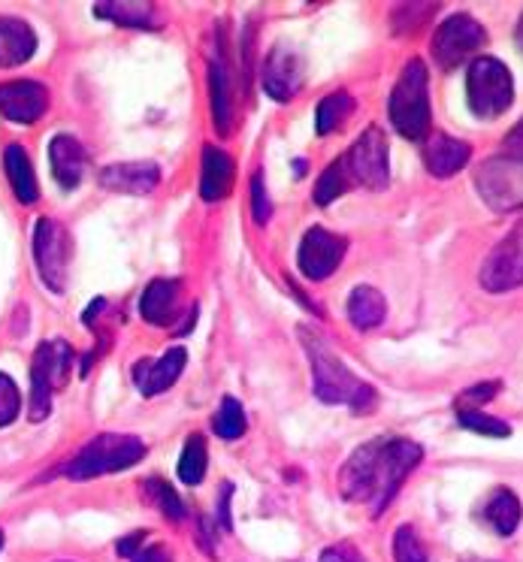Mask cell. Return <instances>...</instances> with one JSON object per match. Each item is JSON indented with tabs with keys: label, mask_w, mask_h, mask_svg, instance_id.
Listing matches in <instances>:
<instances>
[{
	"label": "cell",
	"mask_w": 523,
	"mask_h": 562,
	"mask_svg": "<svg viewBox=\"0 0 523 562\" xmlns=\"http://www.w3.org/2000/svg\"><path fill=\"white\" fill-rule=\"evenodd\" d=\"M354 110V100L348 91H333L327 98L318 103V112H315V127H318V136H327L333 131H340L342 124L348 122V115Z\"/></svg>",
	"instance_id": "4316f807"
},
{
	"label": "cell",
	"mask_w": 523,
	"mask_h": 562,
	"mask_svg": "<svg viewBox=\"0 0 523 562\" xmlns=\"http://www.w3.org/2000/svg\"><path fill=\"white\" fill-rule=\"evenodd\" d=\"M94 15L115 22L122 27H148L152 25V15L155 7L152 3H119V0H100L94 3Z\"/></svg>",
	"instance_id": "484cf974"
},
{
	"label": "cell",
	"mask_w": 523,
	"mask_h": 562,
	"mask_svg": "<svg viewBox=\"0 0 523 562\" xmlns=\"http://www.w3.org/2000/svg\"><path fill=\"white\" fill-rule=\"evenodd\" d=\"M185 363H188V351H185L182 345L170 348L158 360H140L134 367L136 391L143 393V396H160L167 387H173L179 381Z\"/></svg>",
	"instance_id": "2e32d148"
},
{
	"label": "cell",
	"mask_w": 523,
	"mask_h": 562,
	"mask_svg": "<svg viewBox=\"0 0 523 562\" xmlns=\"http://www.w3.org/2000/svg\"><path fill=\"white\" fill-rule=\"evenodd\" d=\"M475 188L493 212L523 209V155H497L485 160L475 176Z\"/></svg>",
	"instance_id": "52a82bcc"
},
{
	"label": "cell",
	"mask_w": 523,
	"mask_h": 562,
	"mask_svg": "<svg viewBox=\"0 0 523 562\" xmlns=\"http://www.w3.org/2000/svg\"><path fill=\"white\" fill-rule=\"evenodd\" d=\"M514 40H518V46L523 52V13H521V22H518V31H514Z\"/></svg>",
	"instance_id": "b9f144b4"
},
{
	"label": "cell",
	"mask_w": 523,
	"mask_h": 562,
	"mask_svg": "<svg viewBox=\"0 0 523 562\" xmlns=\"http://www.w3.org/2000/svg\"><path fill=\"white\" fill-rule=\"evenodd\" d=\"M245 408L233 396H224L219 405V412L212 417V429H215V436L224 441H233L245 436Z\"/></svg>",
	"instance_id": "f546056e"
},
{
	"label": "cell",
	"mask_w": 523,
	"mask_h": 562,
	"mask_svg": "<svg viewBox=\"0 0 523 562\" xmlns=\"http://www.w3.org/2000/svg\"><path fill=\"white\" fill-rule=\"evenodd\" d=\"M207 463H209V453H207V441L200 432L194 436H188L182 448V457H179V481H182L185 487H197V484H203V477H207Z\"/></svg>",
	"instance_id": "83f0119b"
},
{
	"label": "cell",
	"mask_w": 523,
	"mask_h": 562,
	"mask_svg": "<svg viewBox=\"0 0 523 562\" xmlns=\"http://www.w3.org/2000/svg\"><path fill=\"white\" fill-rule=\"evenodd\" d=\"M300 342L312 363V381H315V396L321 403L330 405H348L352 412L364 415L372 412L378 403V393L372 384H366L354 375L352 369L333 355L327 342L318 336L312 327H300Z\"/></svg>",
	"instance_id": "7a4b0ae2"
},
{
	"label": "cell",
	"mask_w": 523,
	"mask_h": 562,
	"mask_svg": "<svg viewBox=\"0 0 523 562\" xmlns=\"http://www.w3.org/2000/svg\"><path fill=\"white\" fill-rule=\"evenodd\" d=\"M49 110V91L34 79L0 86V115L15 124H34Z\"/></svg>",
	"instance_id": "5bb4252c"
},
{
	"label": "cell",
	"mask_w": 523,
	"mask_h": 562,
	"mask_svg": "<svg viewBox=\"0 0 523 562\" xmlns=\"http://www.w3.org/2000/svg\"><path fill=\"white\" fill-rule=\"evenodd\" d=\"M146 441L124 432H103L98 439H91L76 453L70 463L64 465V475L70 481H91L100 475H115L136 465L146 457Z\"/></svg>",
	"instance_id": "277c9868"
},
{
	"label": "cell",
	"mask_w": 523,
	"mask_h": 562,
	"mask_svg": "<svg viewBox=\"0 0 523 562\" xmlns=\"http://www.w3.org/2000/svg\"><path fill=\"white\" fill-rule=\"evenodd\" d=\"M345 172L352 184L369 188V191H381L390 182V158H388V136L381 127H366L360 139L354 143L345 155H342Z\"/></svg>",
	"instance_id": "ba28073f"
},
{
	"label": "cell",
	"mask_w": 523,
	"mask_h": 562,
	"mask_svg": "<svg viewBox=\"0 0 523 562\" xmlns=\"http://www.w3.org/2000/svg\"><path fill=\"white\" fill-rule=\"evenodd\" d=\"M19 412H22V393L7 372H0V427H10Z\"/></svg>",
	"instance_id": "836d02e7"
},
{
	"label": "cell",
	"mask_w": 523,
	"mask_h": 562,
	"mask_svg": "<svg viewBox=\"0 0 523 562\" xmlns=\"http://www.w3.org/2000/svg\"><path fill=\"white\" fill-rule=\"evenodd\" d=\"M321 562H366L352 544H336V548H327L321 553Z\"/></svg>",
	"instance_id": "74e56055"
},
{
	"label": "cell",
	"mask_w": 523,
	"mask_h": 562,
	"mask_svg": "<svg viewBox=\"0 0 523 562\" xmlns=\"http://www.w3.org/2000/svg\"><path fill=\"white\" fill-rule=\"evenodd\" d=\"M100 188L112 194H152L160 182V167L152 160H127V164H110L98 176Z\"/></svg>",
	"instance_id": "9a60e30c"
},
{
	"label": "cell",
	"mask_w": 523,
	"mask_h": 562,
	"mask_svg": "<svg viewBox=\"0 0 523 562\" xmlns=\"http://www.w3.org/2000/svg\"><path fill=\"white\" fill-rule=\"evenodd\" d=\"M469 155H472L469 143H463L457 136L436 134L424 146V167L436 179H450L454 172H460L469 164Z\"/></svg>",
	"instance_id": "d6986e66"
},
{
	"label": "cell",
	"mask_w": 523,
	"mask_h": 562,
	"mask_svg": "<svg viewBox=\"0 0 523 562\" xmlns=\"http://www.w3.org/2000/svg\"><path fill=\"white\" fill-rule=\"evenodd\" d=\"M481 514H485L487 524L493 526V532H497V536L509 538L514 536V529L521 526L523 508H521V499H518L509 487H497L493 490V496L487 499L485 512Z\"/></svg>",
	"instance_id": "d4e9b609"
},
{
	"label": "cell",
	"mask_w": 523,
	"mask_h": 562,
	"mask_svg": "<svg viewBox=\"0 0 523 562\" xmlns=\"http://www.w3.org/2000/svg\"><path fill=\"white\" fill-rule=\"evenodd\" d=\"M466 98L475 119L493 122L514 103V82L505 64L490 55H481L469 64L466 74Z\"/></svg>",
	"instance_id": "5b68a950"
},
{
	"label": "cell",
	"mask_w": 523,
	"mask_h": 562,
	"mask_svg": "<svg viewBox=\"0 0 523 562\" xmlns=\"http://www.w3.org/2000/svg\"><path fill=\"white\" fill-rule=\"evenodd\" d=\"M0 550H3V532H0Z\"/></svg>",
	"instance_id": "7bdbcfd3"
},
{
	"label": "cell",
	"mask_w": 523,
	"mask_h": 562,
	"mask_svg": "<svg viewBox=\"0 0 523 562\" xmlns=\"http://www.w3.org/2000/svg\"><path fill=\"white\" fill-rule=\"evenodd\" d=\"M390 124L397 127V134L405 139H424L430 134V122H433V112H430V74H426V64L412 58V61L402 67L397 86L390 91L388 100Z\"/></svg>",
	"instance_id": "3957f363"
},
{
	"label": "cell",
	"mask_w": 523,
	"mask_h": 562,
	"mask_svg": "<svg viewBox=\"0 0 523 562\" xmlns=\"http://www.w3.org/2000/svg\"><path fill=\"white\" fill-rule=\"evenodd\" d=\"M354 184L348 179V172H345V164L340 160H333L327 170L321 172V179L315 184V203L318 206H330L333 200H340L342 194H348Z\"/></svg>",
	"instance_id": "f1b7e54d"
},
{
	"label": "cell",
	"mask_w": 523,
	"mask_h": 562,
	"mask_svg": "<svg viewBox=\"0 0 523 562\" xmlns=\"http://www.w3.org/2000/svg\"><path fill=\"white\" fill-rule=\"evenodd\" d=\"M424 460L421 445L412 439H372L348 457L340 475L342 496L366 505L372 517H381L402 481Z\"/></svg>",
	"instance_id": "6da1fadb"
},
{
	"label": "cell",
	"mask_w": 523,
	"mask_h": 562,
	"mask_svg": "<svg viewBox=\"0 0 523 562\" xmlns=\"http://www.w3.org/2000/svg\"><path fill=\"white\" fill-rule=\"evenodd\" d=\"M481 288L490 294H505L523 284V218L511 227L490 251L478 272Z\"/></svg>",
	"instance_id": "30bf717a"
},
{
	"label": "cell",
	"mask_w": 523,
	"mask_h": 562,
	"mask_svg": "<svg viewBox=\"0 0 523 562\" xmlns=\"http://www.w3.org/2000/svg\"><path fill=\"white\" fill-rule=\"evenodd\" d=\"M49 167L55 182L62 184L64 191H76L82 179H86V148L79 146V139H74L70 134L52 136L49 143Z\"/></svg>",
	"instance_id": "e0dca14e"
},
{
	"label": "cell",
	"mask_w": 523,
	"mask_h": 562,
	"mask_svg": "<svg viewBox=\"0 0 523 562\" xmlns=\"http://www.w3.org/2000/svg\"><path fill=\"white\" fill-rule=\"evenodd\" d=\"M143 490H146L148 499L158 505V512L164 514V517H170L173 524H182L185 505H182V499L176 496V490H173L167 481H160V477H148L146 484H143Z\"/></svg>",
	"instance_id": "4dcf8cb0"
},
{
	"label": "cell",
	"mask_w": 523,
	"mask_h": 562,
	"mask_svg": "<svg viewBox=\"0 0 523 562\" xmlns=\"http://www.w3.org/2000/svg\"><path fill=\"white\" fill-rule=\"evenodd\" d=\"M252 209H255L257 224H267L272 218V206H269L267 188H264V172H255V179H252Z\"/></svg>",
	"instance_id": "e575fe53"
},
{
	"label": "cell",
	"mask_w": 523,
	"mask_h": 562,
	"mask_svg": "<svg viewBox=\"0 0 523 562\" xmlns=\"http://www.w3.org/2000/svg\"><path fill=\"white\" fill-rule=\"evenodd\" d=\"M70 367H74V348L64 339L43 342L34 351V360H31V405H27V415L34 424L49 417L52 396L58 387L67 384Z\"/></svg>",
	"instance_id": "8992f818"
},
{
	"label": "cell",
	"mask_w": 523,
	"mask_h": 562,
	"mask_svg": "<svg viewBox=\"0 0 523 562\" xmlns=\"http://www.w3.org/2000/svg\"><path fill=\"white\" fill-rule=\"evenodd\" d=\"M233 188V160L227 151L215 146L203 148V170H200V196L207 203H219L231 194Z\"/></svg>",
	"instance_id": "44dd1931"
},
{
	"label": "cell",
	"mask_w": 523,
	"mask_h": 562,
	"mask_svg": "<svg viewBox=\"0 0 523 562\" xmlns=\"http://www.w3.org/2000/svg\"><path fill=\"white\" fill-rule=\"evenodd\" d=\"M3 170H7V179H10V188H13V194L19 203H25V206L37 203L40 188L25 148L15 146V143H10V146L3 148Z\"/></svg>",
	"instance_id": "7402d4cb"
},
{
	"label": "cell",
	"mask_w": 523,
	"mask_h": 562,
	"mask_svg": "<svg viewBox=\"0 0 523 562\" xmlns=\"http://www.w3.org/2000/svg\"><path fill=\"white\" fill-rule=\"evenodd\" d=\"M502 148H505V155H523V119L514 124V131L505 136Z\"/></svg>",
	"instance_id": "ab89813d"
},
{
	"label": "cell",
	"mask_w": 523,
	"mask_h": 562,
	"mask_svg": "<svg viewBox=\"0 0 523 562\" xmlns=\"http://www.w3.org/2000/svg\"><path fill=\"white\" fill-rule=\"evenodd\" d=\"M393 560L430 562L424 544H421V538H418V532H414V526H400V529L393 532Z\"/></svg>",
	"instance_id": "d6a6232c"
},
{
	"label": "cell",
	"mask_w": 523,
	"mask_h": 562,
	"mask_svg": "<svg viewBox=\"0 0 523 562\" xmlns=\"http://www.w3.org/2000/svg\"><path fill=\"white\" fill-rule=\"evenodd\" d=\"M457 420H460V427L490 436V439H509L511 436V427L505 420L485 415L481 408H457Z\"/></svg>",
	"instance_id": "1f68e13d"
},
{
	"label": "cell",
	"mask_w": 523,
	"mask_h": 562,
	"mask_svg": "<svg viewBox=\"0 0 523 562\" xmlns=\"http://www.w3.org/2000/svg\"><path fill=\"white\" fill-rule=\"evenodd\" d=\"M499 391V381H485V384H475L469 391L463 393L457 408H478L481 403H490Z\"/></svg>",
	"instance_id": "d590c367"
},
{
	"label": "cell",
	"mask_w": 523,
	"mask_h": 562,
	"mask_svg": "<svg viewBox=\"0 0 523 562\" xmlns=\"http://www.w3.org/2000/svg\"><path fill=\"white\" fill-rule=\"evenodd\" d=\"M182 308V281L176 279H155L148 281V288L140 296V315L152 327H167L176 321Z\"/></svg>",
	"instance_id": "ac0fdd59"
},
{
	"label": "cell",
	"mask_w": 523,
	"mask_h": 562,
	"mask_svg": "<svg viewBox=\"0 0 523 562\" xmlns=\"http://www.w3.org/2000/svg\"><path fill=\"white\" fill-rule=\"evenodd\" d=\"M70 255H74L70 233L55 218H40L34 227V260H37L40 279L52 294H64V288H67Z\"/></svg>",
	"instance_id": "9c48e42d"
},
{
	"label": "cell",
	"mask_w": 523,
	"mask_h": 562,
	"mask_svg": "<svg viewBox=\"0 0 523 562\" xmlns=\"http://www.w3.org/2000/svg\"><path fill=\"white\" fill-rule=\"evenodd\" d=\"M131 562H173V553L164 544H143L131 557Z\"/></svg>",
	"instance_id": "8d00e7d4"
},
{
	"label": "cell",
	"mask_w": 523,
	"mask_h": 562,
	"mask_svg": "<svg viewBox=\"0 0 523 562\" xmlns=\"http://www.w3.org/2000/svg\"><path fill=\"white\" fill-rule=\"evenodd\" d=\"M264 91L269 98L279 100V103H288L291 98H297V91L303 86V61L300 55L288 46V43H276L269 49L267 61H264Z\"/></svg>",
	"instance_id": "4fadbf2b"
},
{
	"label": "cell",
	"mask_w": 523,
	"mask_h": 562,
	"mask_svg": "<svg viewBox=\"0 0 523 562\" xmlns=\"http://www.w3.org/2000/svg\"><path fill=\"white\" fill-rule=\"evenodd\" d=\"M146 538H148V532H131V536H124L122 541L115 544V553H119V557H124V560H131L136 550L146 544Z\"/></svg>",
	"instance_id": "f35d334b"
},
{
	"label": "cell",
	"mask_w": 523,
	"mask_h": 562,
	"mask_svg": "<svg viewBox=\"0 0 523 562\" xmlns=\"http://www.w3.org/2000/svg\"><path fill=\"white\" fill-rule=\"evenodd\" d=\"M231 496H233V487L231 484H224L221 487V505H219V520L224 524V529H231Z\"/></svg>",
	"instance_id": "60d3db41"
},
{
	"label": "cell",
	"mask_w": 523,
	"mask_h": 562,
	"mask_svg": "<svg viewBox=\"0 0 523 562\" xmlns=\"http://www.w3.org/2000/svg\"><path fill=\"white\" fill-rule=\"evenodd\" d=\"M348 318L357 330H372L381 321L388 318V303L369 284H357L348 296Z\"/></svg>",
	"instance_id": "cb8c5ba5"
},
{
	"label": "cell",
	"mask_w": 523,
	"mask_h": 562,
	"mask_svg": "<svg viewBox=\"0 0 523 562\" xmlns=\"http://www.w3.org/2000/svg\"><path fill=\"white\" fill-rule=\"evenodd\" d=\"M37 52V34L27 22L0 15V67H19L27 64Z\"/></svg>",
	"instance_id": "ffe728a7"
},
{
	"label": "cell",
	"mask_w": 523,
	"mask_h": 562,
	"mask_svg": "<svg viewBox=\"0 0 523 562\" xmlns=\"http://www.w3.org/2000/svg\"><path fill=\"white\" fill-rule=\"evenodd\" d=\"M487 34L485 27L475 22L472 15H450L445 19L442 25L436 27V34H433V43H430V49H433V58H436L438 67H457L463 64L469 55L485 49Z\"/></svg>",
	"instance_id": "8fae6325"
},
{
	"label": "cell",
	"mask_w": 523,
	"mask_h": 562,
	"mask_svg": "<svg viewBox=\"0 0 523 562\" xmlns=\"http://www.w3.org/2000/svg\"><path fill=\"white\" fill-rule=\"evenodd\" d=\"M209 94H212V119L221 134H231L233 122V103H231V74H227V61L224 52H215L212 67H209Z\"/></svg>",
	"instance_id": "603a6c76"
},
{
	"label": "cell",
	"mask_w": 523,
	"mask_h": 562,
	"mask_svg": "<svg viewBox=\"0 0 523 562\" xmlns=\"http://www.w3.org/2000/svg\"><path fill=\"white\" fill-rule=\"evenodd\" d=\"M345 248H348V239H345V236L324 231V227H312V231L303 236L300 255H297L300 272H303L309 281H324L330 272H336V267L342 263V257H345Z\"/></svg>",
	"instance_id": "7c38bea8"
}]
</instances>
